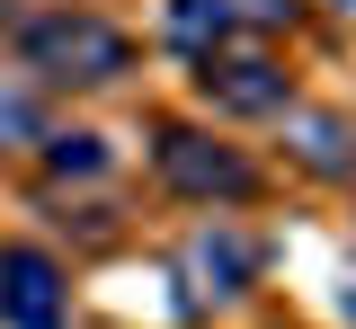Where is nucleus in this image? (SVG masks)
<instances>
[{
  "instance_id": "nucleus-4",
  "label": "nucleus",
  "mask_w": 356,
  "mask_h": 329,
  "mask_svg": "<svg viewBox=\"0 0 356 329\" xmlns=\"http://www.w3.org/2000/svg\"><path fill=\"white\" fill-rule=\"evenodd\" d=\"M196 90L214 98L222 116H276V107H285V71H276V62H267V53H205V62H196Z\"/></svg>"
},
{
  "instance_id": "nucleus-3",
  "label": "nucleus",
  "mask_w": 356,
  "mask_h": 329,
  "mask_svg": "<svg viewBox=\"0 0 356 329\" xmlns=\"http://www.w3.org/2000/svg\"><path fill=\"white\" fill-rule=\"evenodd\" d=\"M294 18V0H170V36L196 62L222 53L232 36H267V27H285Z\"/></svg>"
},
{
  "instance_id": "nucleus-1",
  "label": "nucleus",
  "mask_w": 356,
  "mask_h": 329,
  "mask_svg": "<svg viewBox=\"0 0 356 329\" xmlns=\"http://www.w3.org/2000/svg\"><path fill=\"white\" fill-rule=\"evenodd\" d=\"M18 53H27V71L72 81V90H107V81L134 71L125 27L89 18V9H44V18H27V27H18Z\"/></svg>"
},
{
  "instance_id": "nucleus-6",
  "label": "nucleus",
  "mask_w": 356,
  "mask_h": 329,
  "mask_svg": "<svg viewBox=\"0 0 356 329\" xmlns=\"http://www.w3.org/2000/svg\"><path fill=\"white\" fill-rule=\"evenodd\" d=\"M187 267H196V276L214 285V294H241V285H250V267H259V249H250V240L241 232H196V249H187Z\"/></svg>"
},
{
  "instance_id": "nucleus-5",
  "label": "nucleus",
  "mask_w": 356,
  "mask_h": 329,
  "mask_svg": "<svg viewBox=\"0 0 356 329\" xmlns=\"http://www.w3.org/2000/svg\"><path fill=\"white\" fill-rule=\"evenodd\" d=\"M0 321L9 329H63V276L44 249H0Z\"/></svg>"
},
{
  "instance_id": "nucleus-9",
  "label": "nucleus",
  "mask_w": 356,
  "mask_h": 329,
  "mask_svg": "<svg viewBox=\"0 0 356 329\" xmlns=\"http://www.w3.org/2000/svg\"><path fill=\"white\" fill-rule=\"evenodd\" d=\"M44 160H54L63 178H98V169H107V142H98V134H54Z\"/></svg>"
},
{
  "instance_id": "nucleus-2",
  "label": "nucleus",
  "mask_w": 356,
  "mask_h": 329,
  "mask_svg": "<svg viewBox=\"0 0 356 329\" xmlns=\"http://www.w3.org/2000/svg\"><path fill=\"white\" fill-rule=\"evenodd\" d=\"M161 178H170L178 196H205V205H232V196H250L259 187V169L232 151V142H214V134H187V125H170L161 134Z\"/></svg>"
},
{
  "instance_id": "nucleus-8",
  "label": "nucleus",
  "mask_w": 356,
  "mask_h": 329,
  "mask_svg": "<svg viewBox=\"0 0 356 329\" xmlns=\"http://www.w3.org/2000/svg\"><path fill=\"white\" fill-rule=\"evenodd\" d=\"M44 116H36V90L18 81V71H0V151H18V142H36Z\"/></svg>"
},
{
  "instance_id": "nucleus-7",
  "label": "nucleus",
  "mask_w": 356,
  "mask_h": 329,
  "mask_svg": "<svg viewBox=\"0 0 356 329\" xmlns=\"http://www.w3.org/2000/svg\"><path fill=\"white\" fill-rule=\"evenodd\" d=\"M294 151H303L312 169H356V134H348V116H294Z\"/></svg>"
}]
</instances>
